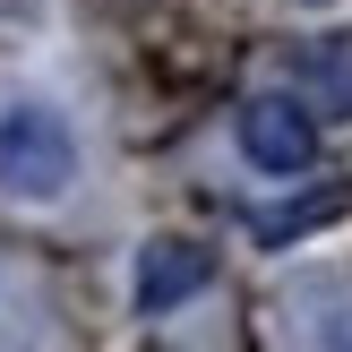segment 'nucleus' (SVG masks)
Listing matches in <instances>:
<instances>
[{"label": "nucleus", "mask_w": 352, "mask_h": 352, "mask_svg": "<svg viewBox=\"0 0 352 352\" xmlns=\"http://www.w3.org/2000/svg\"><path fill=\"white\" fill-rule=\"evenodd\" d=\"M206 284H215V250H206V241L164 232V241H146V250H138V309H146V318L198 301Z\"/></svg>", "instance_id": "nucleus-3"}, {"label": "nucleus", "mask_w": 352, "mask_h": 352, "mask_svg": "<svg viewBox=\"0 0 352 352\" xmlns=\"http://www.w3.org/2000/svg\"><path fill=\"white\" fill-rule=\"evenodd\" d=\"M241 155H250L258 172H275V181H292V172L318 164V112L292 95H250L241 103Z\"/></svg>", "instance_id": "nucleus-2"}, {"label": "nucleus", "mask_w": 352, "mask_h": 352, "mask_svg": "<svg viewBox=\"0 0 352 352\" xmlns=\"http://www.w3.org/2000/svg\"><path fill=\"white\" fill-rule=\"evenodd\" d=\"M78 181V138L52 103H9L0 112V189L9 198H60Z\"/></svg>", "instance_id": "nucleus-1"}, {"label": "nucleus", "mask_w": 352, "mask_h": 352, "mask_svg": "<svg viewBox=\"0 0 352 352\" xmlns=\"http://www.w3.org/2000/svg\"><path fill=\"white\" fill-rule=\"evenodd\" d=\"M327 215H344V189L301 198V206H284V215H258V241H292V232H309V223H327Z\"/></svg>", "instance_id": "nucleus-5"}, {"label": "nucleus", "mask_w": 352, "mask_h": 352, "mask_svg": "<svg viewBox=\"0 0 352 352\" xmlns=\"http://www.w3.org/2000/svg\"><path fill=\"white\" fill-rule=\"evenodd\" d=\"M292 86L318 120H352V34H318L292 52Z\"/></svg>", "instance_id": "nucleus-4"}]
</instances>
